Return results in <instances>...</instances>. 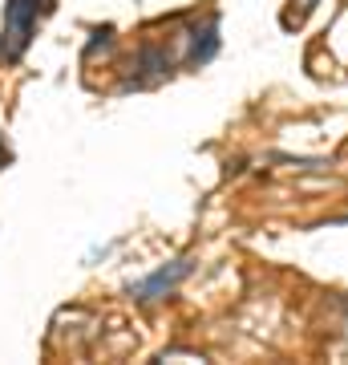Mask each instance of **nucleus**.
Masks as SVG:
<instances>
[{
    "instance_id": "1",
    "label": "nucleus",
    "mask_w": 348,
    "mask_h": 365,
    "mask_svg": "<svg viewBox=\"0 0 348 365\" xmlns=\"http://www.w3.org/2000/svg\"><path fill=\"white\" fill-rule=\"evenodd\" d=\"M37 0H9L4 4V41H0V57L4 61H16L25 53L28 37H33V25H37Z\"/></svg>"
},
{
    "instance_id": "2",
    "label": "nucleus",
    "mask_w": 348,
    "mask_h": 365,
    "mask_svg": "<svg viewBox=\"0 0 348 365\" xmlns=\"http://www.w3.org/2000/svg\"><path fill=\"white\" fill-rule=\"evenodd\" d=\"M186 268H191V264H174L170 272H167V268H162V272H154L142 288H138V297H142V300H154L158 292H162V288H174V284H179L182 276H186Z\"/></svg>"
}]
</instances>
